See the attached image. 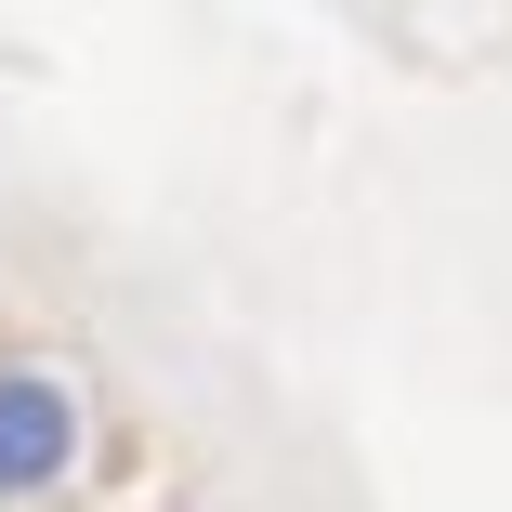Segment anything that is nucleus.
Returning a JSON list of instances; mask_svg holds the SVG:
<instances>
[{
	"mask_svg": "<svg viewBox=\"0 0 512 512\" xmlns=\"http://www.w3.org/2000/svg\"><path fill=\"white\" fill-rule=\"evenodd\" d=\"M66 447H79V407L40 368H0V486H53Z\"/></svg>",
	"mask_w": 512,
	"mask_h": 512,
	"instance_id": "1",
	"label": "nucleus"
}]
</instances>
